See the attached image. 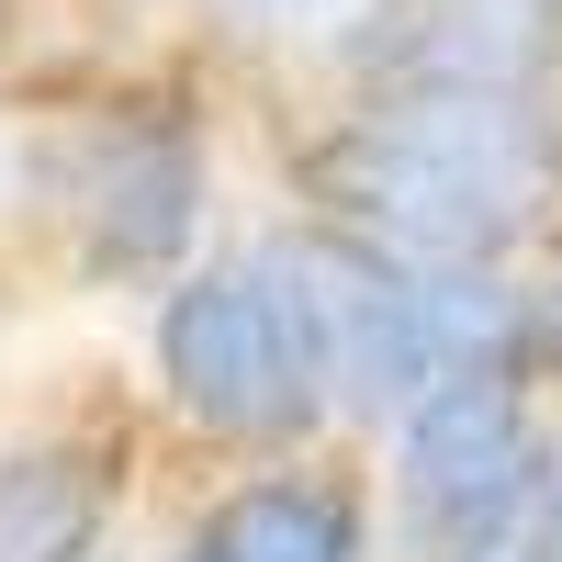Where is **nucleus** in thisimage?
Listing matches in <instances>:
<instances>
[{"label": "nucleus", "mask_w": 562, "mask_h": 562, "mask_svg": "<svg viewBox=\"0 0 562 562\" xmlns=\"http://www.w3.org/2000/svg\"><path fill=\"white\" fill-rule=\"evenodd\" d=\"M12 102V281L57 304L135 315L203 248L237 237L248 102L192 45L45 57Z\"/></svg>", "instance_id": "f257e3e1"}, {"label": "nucleus", "mask_w": 562, "mask_h": 562, "mask_svg": "<svg viewBox=\"0 0 562 562\" xmlns=\"http://www.w3.org/2000/svg\"><path fill=\"white\" fill-rule=\"evenodd\" d=\"M248 147L281 214L416 270H518L562 237V90H270Z\"/></svg>", "instance_id": "f03ea898"}, {"label": "nucleus", "mask_w": 562, "mask_h": 562, "mask_svg": "<svg viewBox=\"0 0 562 562\" xmlns=\"http://www.w3.org/2000/svg\"><path fill=\"white\" fill-rule=\"evenodd\" d=\"M124 371H135V394H147L158 439L192 461V473H237V461H281V450L338 439V405H326L293 270H281L259 203L237 214V237L203 248L158 304L124 315Z\"/></svg>", "instance_id": "7ed1b4c3"}, {"label": "nucleus", "mask_w": 562, "mask_h": 562, "mask_svg": "<svg viewBox=\"0 0 562 562\" xmlns=\"http://www.w3.org/2000/svg\"><path fill=\"white\" fill-rule=\"evenodd\" d=\"M180 461L135 371H45L0 405V562H147Z\"/></svg>", "instance_id": "20e7f679"}, {"label": "nucleus", "mask_w": 562, "mask_h": 562, "mask_svg": "<svg viewBox=\"0 0 562 562\" xmlns=\"http://www.w3.org/2000/svg\"><path fill=\"white\" fill-rule=\"evenodd\" d=\"M551 473H562V405H540L506 360L439 371V383L371 439L394 562H450V551L529 540Z\"/></svg>", "instance_id": "39448f33"}, {"label": "nucleus", "mask_w": 562, "mask_h": 562, "mask_svg": "<svg viewBox=\"0 0 562 562\" xmlns=\"http://www.w3.org/2000/svg\"><path fill=\"white\" fill-rule=\"evenodd\" d=\"M147 562H394L383 484L360 439L237 461V473H180Z\"/></svg>", "instance_id": "423d86ee"}, {"label": "nucleus", "mask_w": 562, "mask_h": 562, "mask_svg": "<svg viewBox=\"0 0 562 562\" xmlns=\"http://www.w3.org/2000/svg\"><path fill=\"white\" fill-rule=\"evenodd\" d=\"M326 79H349V90H562V0H371L338 34Z\"/></svg>", "instance_id": "0eeeda50"}, {"label": "nucleus", "mask_w": 562, "mask_h": 562, "mask_svg": "<svg viewBox=\"0 0 562 562\" xmlns=\"http://www.w3.org/2000/svg\"><path fill=\"white\" fill-rule=\"evenodd\" d=\"M506 371L540 405H562V237H540L506 270Z\"/></svg>", "instance_id": "6e6552de"}, {"label": "nucleus", "mask_w": 562, "mask_h": 562, "mask_svg": "<svg viewBox=\"0 0 562 562\" xmlns=\"http://www.w3.org/2000/svg\"><path fill=\"white\" fill-rule=\"evenodd\" d=\"M45 12H57L68 57H113V45H180L192 0H45Z\"/></svg>", "instance_id": "1a4fd4ad"}, {"label": "nucleus", "mask_w": 562, "mask_h": 562, "mask_svg": "<svg viewBox=\"0 0 562 562\" xmlns=\"http://www.w3.org/2000/svg\"><path fill=\"white\" fill-rule=\"evenodd\" d=\"M45 57H68V45H57V12H45V0H0V90L34 79Z\"/></svg>", "instance_id": "9d476101"}, {"label": "nucleus", "mask_w": 562, "mask_h": 562, "mask_svg": "<svg viewBox=\"0 0 562 562\" xmlns=\"http://www.w3.org/2000/svg\"><path fill=\"white\" fill-rule=\"evenodd\" d=\"M0 293H23L12 281V102H0Z\"/></svg>", "instance_id": "9b49d317"}, {"label": "nucleus", "mask_w": 562, "mask_h": 562, "mask_svg": "<svg viewBox=\"0 0 562 562\" xmlns=\"http://www.w3.org/2000/svg\"><path fill=\"white\" fill-rule=\"evenodd\" d=\"M529 562H562V473H551V495H540V529H529Z\"/></svg>", "instance_id": "f8f14e48"}, {"label": "nucleus", "mask_w": 562, "mask_h": 562, "mask_svg": "<svg viewBox=\"0 0 562 562\" xmlns=\"http://www.w3.org/2000/svg\"><path fill=\"white\" fill-rule=\"evenodd\" d=\"M450 562H529V540H506V551H450Z\"/></svg>", "instance_id": "ddd939ff"}]
</instances>
